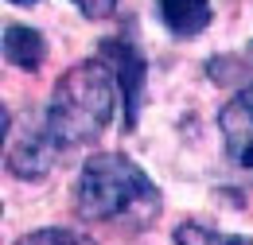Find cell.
<instances>
[{
	"label": "cell",
	"instance_id": "6da1fadb",
	"mask_svg": "<svg viewBox=\"0 0 253 245\" xmlns=\"http://www.w3.org/2000/svg\"><path fill=\"white\" fill-rule=\"evenodd\" d=\"M74 206L90 222L144 226L160 214V187L121 152H101L82 163L74 179Z\"/></svg>",
	"mask_w": 253,
	"mask_h": 245
},
{
	"label": "cell",
	"instance_id": "7a4b0ae2",
	"mask_svg": "<svg viewBox=\"0 0 253 245\" xmlns=\"http://www.w3.org/2000/svg\"><path fill=\"white\" fill-rule=\"evenodd\" d=\"M117 101H121V93H117L109 66L101 59H86L59 78V86L47 101V113H43V128L63 148L94 144L109 128L113 113H117Z\"/></svg>",
	"mask_w": 253,
	"mask_h": 245
},
{
	"label": "cell",
	"instance_id": "3957f363",
	"mask_svg": "<svg viewBox=\"0 0 253 245\" xmlns=\"http://www.w3.org/2000/svg\"><path fill=\"white\" fill-rule=\"evenodd\" d=\"M101 62L109 66L117 93L125 101V128H136L140 121V97H144V78H148V62L144 55L128 43V39H105L101 43Z\"/></svg>",
	"mask_w": 253,
	"mask_h": 245
},
{
	"label": "cell",
	"instance_id": "277c9868",
	"mask_svg": "<svg viewBox=\"0 0 253 245\" xmlns=\"http://www.w3.org/2000/svg\"><path fill=\"white\" fill-rule=\"evenodd\" d=\"M222 144L234 167H253V86L238 90L218 113Z\"/></svg>",
	"mask_w": 253,
	"mask_h": 245
},
{
	"label": "cell",
	"instance_id": "5b68a950",
	"mask_svg": "<svg viewBox=\"0 0 253 245\" xmlns=\"http://www.w3.org/2000/svg\"><path fill=\"white\" fill-rule=\"evenodd\" d=\"M63 152H66V148L47 132V128L20 132V140H16L12 152H8V171L20 175V179H43V175L55 171V163H59V156H63Z\"/></svg>",
	"mask_w": 253,
	"mask_h": 245
},
{
	"label": "cell",
	"instance_id": "8992f818",
	"mask_svg": "<svg viewBox=\"0 0 253 245\" xmlns=\"http://www.w3.org/2000/svg\"><path fill=\"white\" fill-rule=\"evenodd\" d=\"M211 0H160V20L164 28L179 39H195L211 24Z\"/></svg>",
	"mask_w": 253,
	"mask_h": 245
},
{
	"label": "cell",
	"instance_id": "52a82bcc",
	"mask_svg": "<svg viewBox=\"0 0 253 245\" xmlns=\"http://www.w3.org/2000/svg\"><path fill=\"white\" fill-rule=\"evenodd\" d=\"M4 59L20 70H39L43 59H47V39L35 28H8L4 31Z\"/></svg>",
	"mask_w": 253,
	"mask_h": 245
},
{
	"label": "cell",
	"instance_id": "ba28073f",
	"mask_svg": "<svg viewBox=\"0 0 253 245\" xmlns=\"http://www.w3.org/2000/svg\"><path fill=\"white\" fill-rule=\"evenodd\" d=\"M175 245H253V238L222 234V230L199 226V222H183V226H175Z\"/></svg>",
	"mask_w": 253,
	"mask_h": 245
},
{
	"label": "cell",
	"instance_id": "9c48e42d",
	"mask_svg": "<svg viewBox=\"0 0 253 245\" xmlns=\"http://www.w3.org/2000/svg\"><path fill=\"white\" fill-rule=\"evenodd\" d=\"M16 245H94L86 234H74V230H35L28 238H20Z\"/></svg>",
	"mask_w": 253,
	"mask_h": 245
},
{
	"label": "cell",
	"instance_id": "30bf717a",
	"mask_svg": "<svg viewBox=\"0 0 253 245\" xmlns=\"http://www.w3.org/2000/svg\"><path fill=\"white\" fill-rule=\"evenodd\" d=\"M86 20H109L117 12V0H74Z\"/></svg>",
	"mask_w": 253,
	"mask_h": 245
},
{
	"label": "cell",
	"instance_id": "8fae6325",
	"mask_svg": "<svg viewBox=\"0 0 253 245\" xmlns=\"http://www.w3.org/2000/svg\"><path fill=\"white\" fill-rule=\"evenodd\" d=\"M4 136H8V109H4V101H0V148H4Z\"/></svg>",
	"mask_w": 253,
	"mask_h": 245
},
{
	"label": "cell",
	"instance_id": "7c38bea8",
	"mask_svg": "<svg viewBox=\"0 0 253 245\" xmlns=\"http://www.w3.org/2000/svg\"><path fill=\"white\" fill-rule=\"evenodd\" d=\"M12 4H20V8H28V4H39V0H12Z\"/></svg>",
	"mask_w": 253,
	"mask_h": 245
}]
</instances>
